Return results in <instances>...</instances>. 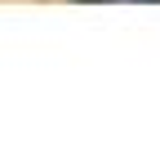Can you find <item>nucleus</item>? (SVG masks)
Returning a JSON list of instances; mask_svg holds the SVG:
<instances>
[{"mask_svg":"<svg viewBox=\"0 0 160 160\" xmlns=\"http://www.w3.org/2000/svg\"><path fill=\"white\" fill-rule=\"evenodd\" d=\"M142 5H160V0H142Z\"/></svg>","mask_w":160,"mask_h":160,"instance_id":"obj_1","label":"nucleus"}]
</instances>
